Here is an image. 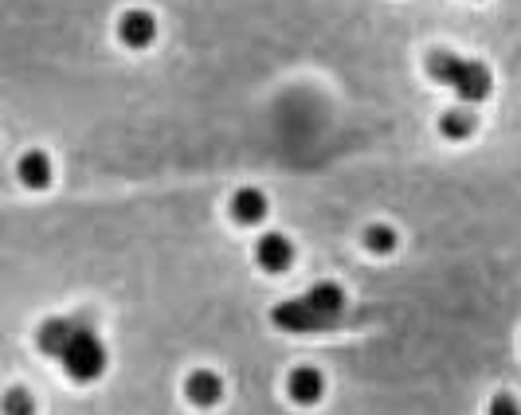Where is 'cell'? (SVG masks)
Segmentation results:
<instances>
[{
	"label": "cell",
	"instance_id": "obj_7",
	"mask_svg": "<svg viewBox=\"0 0 521 415\" xmlns=\"http://www.w3.org/2000/svg\"><path fill=\"white\" fill-rule=\"evenodd\" d=\"M185 400L192 408H216L224 400V376L212 369H196L185 376Z\"/></svg>",
	"mask_w": 521,
	"mask_h": 415
},
{
	"label": "cell",
	"instance_id": "obj_9",
	"mask_svg": "<svg viewBox=\"0 0 521 415\" xmlns=\"http://www.w3.org/2000/svg\"><path fill=\"white\" fill-rule=\"evenodd\" d=\"M16 177H20V185L32 188V192H40V188L51 185V177H55V165H51V157L44 149H28L20 161H16Z\"/></svg>",
	"mask_w": 521,
	"mask_h": 415
},
{
	"label": "cell",
	"instance_id": "obj_2",
	"mask_svg": "<svg viewBox=\"0 0 521 415\" xmlns=\"http://www.w3.org/2000/svg\"><path fill=\"white\" fill-rule=\"evenodd\" d=\"M59 365H63V372H67L75 384H95L98 376L106 372V365H110V353H106V345H102L98 333L75 329V337H71V345L63 349Z\"/></svg>",
	"mask_w": 521,
	"mask_h": 415
},
{
	"label": "cell",
	"instance_id": "obj_3",
	"mask_svg": "<svg viewBox=\"0 0 521 415\" xmlns=\"http://www.w3.org/2000/svg\"><path fill=\"white\" fill-rule=\"evenodd\" d=\"M286 396L298 404V408H318L326 400V372L314 369V365H298L286 376Z\"/></svg>",
	"mask_w": 521,
	"mask_h": 415
},
{
	"label": "cell",
	"instance_id": "obj_11",
	"mask_svg": "<svg viewBox=\"0 0 521 415\" xmlns=\"http://www.w3.org/2000/svg\"><path fill=\"white\" fill-rule=\"evenodd\" d=\"M478 130V118H474L471 106H451L439 114V134L447 141H467Z\"/></svg>",
	"mask_w": 521,
	"mask_h": 415
},
{
	"label": "cell",
	"instance_id": "obj_10",
	"mask_svg": "<svg viewBox=\"0 0 521 415\" xmlns=\"http://www.w3.org/2000/svg\"><path fill=\"white\" fill-rule=\"evenodd\" d=\"M75 329L79 325L67 322V318H48V322H40V329H36V349L44 353V357H63V349L71 345V337H75Z\"/></svg>",
	"mask_w": 521,
	"mask_h": 415
},
{
	"label": "cell",
	"instance_id": "obj_6",
	"mask_svg": "<svg viewBox=\"0 0 521 415\" xmlns=\"http://www.w3.org/2000/svg\"><path fill=\"white\" fill-rule=\"evenodd\" d=\"M118 40L130 47V51H145V47L157 40V16L145 12V8H126L118 16Z\"/></svg>",
	"mask_w": 521,
	"mask_h": 415
},
{
	"label": "cell",
	"instance_id": "obj_13",
	"mask_svg": "<svg viewBox=\"0 0 521 415\" xmlns=\"http://www.w3.org/2000/svg\"><path fill=\"white\" fill-rule=\"evenodd\" d=\"M4 415H36V400L24 388H8L4 396Z\"/></svg>",
	"mask_w": 521,
	"mask_h": 415
},
{
	"label": "cell",
	"instance_id": "obj_1",
	"mask_svg": "<svg viewBox=\"0 0 521 415\" xmlns=\"http://www.w3.org/2000/svg\"><path fill=\"white\" fill-rule=\"evenodd\" d=\"M427 75H431L435 83L451 87L467 106L490 98V91H494V75H490L486 63L463 59V55H455V51H447V47H439V51L427 55Z\"/></svg>",
	"mask_w": 521,
	"mask_h": 415
},
{
	"label": "cell",
	"instance_id": "obj_12",
	"mask_svg": "<svg viewBox=\"0 0 521 415\" xmlns=\"http://www.w3.org/2000/svg\"><path fill=\"white\" fill-rule=\"evenodd\" d=\"M396 247H400V235L392 224H369L365 228V251L369 255H392Z\"/></svg>",
	"mask_w": 521,
	"mask_h": 415
},
{
	"label": "cell",
	"instance_id": "obj_14",
	"mask_svg": "<svg viewBox=\"0 0 521 415\" xmlns=\"http://www.w3.org/2000/svg\"><path fill=\"white\" fill-rule=\"evenodd\" d=\"M486 415H521L518 396H510V392H498V396L486 404Z\"/></svg>",
	"mask_w": 521,
	"mask_h": 415
},
{
	"label": "cell",
	"instance_id": "obj_5",
	"mask_svg": "<svg viewBox=\"0 0 521 415\" xmlns=\"http://www.w3.org/2000/svg\"><path fill=\"white\" fill-rule=\"evenodd\" d=\"M228 212H232V220H236L239 228H259L267 216H271V200H267V192L263 188H236L232 192V200H228Z\"/></svg>",
	"mask_w": 521,
	"mask_h": 415
},
{
	"label": "cell",
	"instance_id": "obj_4",
	"mask_svg": "<svg viewBox=\"0 0 521 415\" xmlns=\"http://www.w3.org/2000/svg\"><path fill=\"white\" fill-rule=\"evenodd\" d=\"M294 239L283 231H267L259 243H255V263L267 271V275H286L294 267Z\"/></svg>",
	"mask_w": 521,
	"mask_h": 415
},
{
	"label": "cell",
	"instance_id": "obj_8",
	"mask_svg": "<svg viewBox=\"0 0 521 415\" xmlns=\"http://www.w3.org/2000/svg\"><path fill=\"white\" fill-rule=\"evenodd\" d=\"M302 298H306V306L326 322V329L345 314V290H341L337 282H318V286H310Z\"/></svg>",
	"mask_w": 521,
	"mask_h": 415
}]
</instances>
